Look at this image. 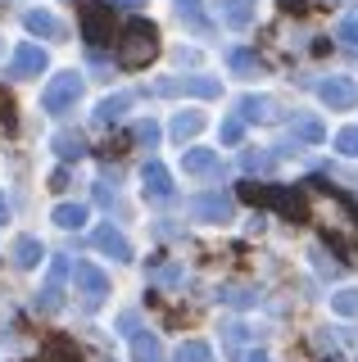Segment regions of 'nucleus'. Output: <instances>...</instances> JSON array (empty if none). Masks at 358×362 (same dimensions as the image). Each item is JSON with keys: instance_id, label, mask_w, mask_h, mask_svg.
I'll return each instance as SVG.
<instances>
[{"instance_id": "f257e3e1", "label": "nucleus", "mask_w": 358, "mask_h": 362, "mask_svg": "<svg viewBox=\"0 0 358 362\" xmlns=\"http://www.w3.org/2000/svg\"><path fill=\"white\" fill-rule=\"evenodd\" d=\"M154 50H159V32L150 28V23H132L127 32L118 37V59L122 68H141L154 59Z\"/></svg>"}, {"instance_id": "f03ea898", "label": "nucleus", "mask_w": 358, "mask_h": 362, "mask_svg": "<svg viewBox=\"0 0 358 362\" xmlns=\"http://www.w3.org/2000/svg\"><path fill=\"white\" fill-rule=\"evenodd\" d=\"M77 100H82V73H59V77L46 86L41 109H46V113H64V109H73Z\"/></svg>"}, {"instance_id": "7ed1b4c3", "label": "nucleus", "mask_w": 358, "mask_h": 362, "mask_svg": "<svg viewBox=\"0 0 358 362\" xmlns=\"http://www.w3.org/2000/svg\"><path fill=\"white\" fill-rule=\"evenodd\" d=\"M73 281H77V290H82L86 308H96V303L105 299V290H109V276L96 263H73Z\"/></svg>"}, {"instance_id": "20e7f679", "label": "nucleus", "mask_w": 358, "mask_h": 362, "mask_svg": "<svg viewBox=\"0 0 358 362\" xmlns=\"http://www.w3.org/2000/svg\"><path fill=\"white\" fill-rule=\"evenodd\" d=\"M318 100L327 109H354L358 105V82H350V77H327V82L318 86Z\"/></svg>"}, {"instance_id": "39448f33", "label": "nucleus", "mask_w": 358, "mask_h": 362, "mask_svg": "<svg viewBox=\"0 0 358 362\" xmlns=\"http://www.w3.org/2000/svg\"><path fill=\"white\" fill-rule=\"evenodd\" d=\"M154 90H159V95H204V100H214L218 82L214 77H163Z\"/></svg>"}, {"instance_id": "423d86ee", "label": "nucleus", "mask_w": 358, "mask_h": 362, "mask_svg": "<svg viewBox=\"0 0 358 362\" xmlns=\"http://www.w3.org/2000/svg\"><path fill=\"white\" fill-rule=\"evenodd\" d=\"M191 213H195L200 222H231V199L209 190V195H195L191 199Z\"/></svg>"}, {"instance_id": "0eeeda50", "label": "nucleus", "mask_w": 358, "mask_h": 362, "mask_svg": "<svg viewBox=\"0 0 358 362\" xmlns=\"http://www.w3.org/2000/svg\"><path fill=\"white\" fill-rule=\"evenodd\" d=\"M41 68H46V50H37V45H18V50H14V64H9V73H14V77H37L41 73Z\"/></svg>"}, {"instance_id": "6e6552de", "label": "nucleus", "mask_w": 358, "mask_h": 362, "mask_svg": "<svg viewBox=\"0 0 358 362\" xmlns=\"http://www.w3.org/2000/svg\"><path fill=\"white\" fill-rule=\"evenodd\" d=\"M141 181H145V195H150V199H168V195H173V177H168V168L154 163V158L145 163Z\"/></svg>"}, {"instance_id": "1a4fd4ad", "label": "nucleus", "mask_w": 358, "mask_h": 362, "mask_svg": "<svg viewBox=\"0 0 358 362\" xmlns=\"http://www.w3.org/2000/svg\"><path fill=\"white\" fill-rule=\"evenodd\" d=\"M218 9H222V18H227L231 28H250L254 14H259V5H254V0H218Z\"/></svg>"}, {"instance_id": "9d476101", "label": "nucleus", "mask_w": 358, "mask_h": 362, "mask_svg": "<svg viewBox=\"0 0 358 362\" xmlns=\"http://www.w3.org/2000/svg\"><path fill=\"white\" fill-rule=\"evenodd\" d=\"M290 136H295V141H304V145H318L327 132H322V122L313 118V113H295V118H290ZM295 141H290V145H295Z\"/></svg>"}, {"instance_id": "9b49d317", "label": "nucleus", "mask_w": 358, "mask_h": 362, "mask_svg": "<svg viewBox=\"0 0 358 362\" xmlns=\"http://www.w3.org/2000/svg\"><path fill=\"white\" fill-rule=\"evenodd\" d=\"M96 245L105 249L109 258H132V245L122 240V231H114L109 222H105V226H96Z\"/></svg>"}, {"instance_id": "f8f14e48", "label": "nucleus", "mask_w": 358, "mask_h": 362, "mask_svg": "<svg viewBox=\"0 0 358 362\" xmlns=\"http://www.w3.org/2000/svg\"><path fill=\"white\" fill-rule=\"evenodd\" d=\"M23 23H28V32H41V37H64V23L50 9H28Z\"/></svg>"}, {"instance_id": "ddd939ff", "label": "nucleus", "mask_w": 358, "mask_h": 362, "mask_svg": "<svg viewBox=\"0 0 358 362\" xmlns=\"http://www.w3.org/2000/svg\"><path fill=\"white\" fill-rule=\"evenodd\" d=\"M41 258H46V249H41L37 235H18V245H14V263H18V267H37Z\"/></svg>"}, {"instance_id": "4468645a", "label": "nucleus", "mask_w": 358, "mask_h": 362, "mask_svg": "<svg viewBox=\"0 0 358 362\" xmlns=\"http://www.w3.org/2000/svg\"><path fill=\"white\" fill-rule=\"evenodd\" d=\"M182 173H218V154L214 150H191V154H186L182 158Z\"/></svg>"}, {"instance_id": "2eb2a0df", "label": "nucleus", "mask_w": 358, "mask_h": 362, "mask_svg": "<svg viewBox=\"0 0 358 362\" xmlns=\"http://www.w3.org/2000/svg\"><path fill=\"white\" fill-rule=\"evenodd\" d=\"M132 358L137 362H163V349L154 335H132Z\"/></svg>"}, {"instance_id": "dca6fc26", "label": "nucleus", "mask_w": 358, "mask_h": 362, "mask_svg": "<svg viewBox=\"0 0 358 362\" xmlns=\"http://www.w3.org/2000/svg\"><path fill=\"white\" fill-rule=\"evenodd\" d=\"M200 127H204V113H200V109H191V113H177V118H173V136H177V141H191V136H195Z\"/></svg>"}, {"instance_id": "f3484780", "label": "nucleus", "mask_w": 358, "mask_h": 362, "mask_svg": "<svg viewBox=\"0 0 358 362\" xmlns=\"http://www.w3.org/2000/svg\"><path fill=\"white\" fill-rule=\"evenodd\" d=\"M127 105H132V95H109V100H100V109H96V122H100V127H105V122H118Z\"/></svg>"}, {"instance_id": "a211bd4d", "label": "nucleus", "mask_w": 358, "mask_h": 362, "mask_svg": "<svg viewBox=\"0 0 358 362\" xmlns=\"http://www.w3.org/2000/svg\"><path fill=\"white\" fill-rule=\"evenodd\" d=\"M54 154H59V158H73V163H77V158L86 154L82 136H77V132H59V136H54Z\"/></svg>"}, {"instance_id": "6ab92c4d", "label": "nucleus", "mask_w": 358, "mask_h": 362, "mask_svg": "<svg viewBox=\"0 0 358 362\" xmlns=\"http://www.w3.org/2000/svg\"><path fill=\"white\" fill-rule=\"evenodd\" d=\"M173 362H214V349H209L204 339H186V344L173 354Z\"/></svg>"}, {"instance_id": "aec40b11", "label": "nucleus", "mask_w": 358, "mask_h": 362, "mask_svg": "<svg viewBox=\"0 0 358 362\" xmlns=\"http://www.w3.org/2000/svg\"><path fill=\"white\" fill-rule=\"evenodd\" d=\"M218 299H222V303H231V308H254V303H259V290L227 286V290H218Z\"/></svg>"}, {"instance_id": "412c9836", "label": "nucleus", "mask_w": 358, "mask_h": 362, "mask_svg": "<svg viewBox=\"0 0 358 362\" xmlns=\"http://www.w3.org/2000/svg\"><path fill=\"white\" fill-rule=\"evenodd\" d=\"M241 118H250V122H267V118H272V100H254V95H245L241 100Z\"/></svg>"}, {"instance_id": "4be33fe9", "label": "nucleus", "mask_w": 358, "mask_h": 362, "mask_svg": "<svg viewBox=\"0 0 358 362\" xmlns=\"http://www.w3.org/2000/svg\"><path fill=\"white\" fill-rule=\"evenodd\" d=\"M54 222L69 226V231H77V226L86 222V209H82V204H59V209H54Z\"/></svg>"}, {"instance_id": "5701e85b", "label": "nucleus", "mask_w": 358, "mask_h": 362, "mask_svg": "<svg viewBox=\"0 0 358 362\" xmlns=\"http://www.w3.org/2000/svg\"><path fill=\"white\" fill-rule=\"evenodd\" d=\"M231 68H236L241 77H259V73H263V64L254 59L250 50H231Z\"/></svg>"}, {"instance_id": "b1692460", "label": "nucleus", "mask_w": 358, "mask_h": 362, "mask_svg": "<svg viewBox=\"0 0 358 362\" xmlns=\"http://www.w3.org/2000/svg\"><path fill=\"white\" fill-rule=\"evenodd\" d=\"M222 339H227V358H241V344H245V326H241V322H227V326H222Z\"/></svg>"}, {"instance_id": "393cba45", "label": "nucleus", "mask_w": 358, "mask_h": 362, "mask_svg": "<svg viewBox=\"0 0 358 362\" xmlns=\"http://www.w3.org/2000/svg\"><path fill=\"white\" fill-rule=\"evenodd\" d=\"M331 308L340 313V317H358V290H340L331 299Z\"/></svg>"}, {"instance_id": "a878e982", "label": "nucleus", "mask_w": 358, "mask_h": 362, "mask_svg": "<svg viewBox=\"0 0 358 362\" xmlns=\"http://www.w3.org/2000/svg\"><path fill=\"white\" fill-rule=\"evenodd\" d=\"M59 303H64V294H59V281H50V286H46V294L37 299V313H54Z\"/></svg>"}, {"instance_id": "bb28decb", "label": "nucleus", "mask_w": 358, "mask_h": 362, "mask_svg": "<svg viewBox=\"0 0 358 362\" xmlns=\"http://www.w3.org/2000/svg\"><path fill=\"white\" fill-rule=\"evenodd\" d=\"M335 150L350 154V158H358V127H345L340 136H335Z\"/></svg>"}, {"instance_id": "cd10ccee", "label": "nucleus", "mask_w": 358, "mask_h": 362, "mask_svg": "<svg viewBox=\"0 0 358 362\" xmlns=\"http://www.w3.org/2000/svg\"><path fill=\"white\" fill-rule=\"evenodd\" d=\"M272 163H277L272 154H245V168H250V173H272Z\"/></svg>"}, {"instance_id": "c85d7f7f", "label": "nucleus", "mask_w": 358, "mask_h": 362, "mask_svg": "<svg viewBox=\"0 0 358 362\" xmlns=\"http://www.w3.org/2000/svg\"><path fill=\"white\" fill-rule=\"evenodd\" d=\"M241 132H245V127H241V118H227L218 136H222V145H236V141H241Z\"/></svg>"}, {"instance_id": "c756f323", "label": "nucleus", "mask_w": 358, "mask_h": 362, "mask_svg": "<svg viewBox=\"0 0 358 362\" xmlns=\"http://www.w3.org/2000/svg\"><path fill=\"white\" fill-rule=\"evenodd\" d=\"M137 141L154 145V141H159V127H154V122H137Z\"/></svg>"}, {"instance_id": "7c9ffc66", "label": "nucleus", "mask_w": 358, "mask_h": 362, "mask_svg": "<svg viewBox=\"0 0 358 362\" xmlns=\"http://www.w3.org/2000/svg\"><path fill=\"white\" fill-rule=\"evenodd\" d=\"M340 37L350 41V45H358V18H345V23H340Z\"/></svg>"}, {"instance_id": "2f4dec72", "label": "nucleus", "mask_w": 358, "mask_h": 362, "mask_svg": "<svg viewBox=\"0 0 358 362\" xmlns=\"http://www.w3.org/2000/svg\"><path fill=\"white\" fill-rule=\"evenodd\" d=\"M9 222V204H5V195H0V226Z\"/></svg>"}, {"instance_id": "473e14b6", "label": "nucleus", "mask_w": 358, "mask_h": 362, "mask_svg": "<svg viewBox=\"0 0 358 362\" xmlns=\"http://www.w3.org/2000/svg\"><path fill=\"white\" fill-rule=\"evenodd\" d=\"M114 5H145V0H114Z\"/></svg>"}, {"instance_id": "72a5a7b5", "label": "nucleus", "mask_w": 358, "mask_h": 362, "mask_svg": "<svg viewBox=\"0 0 358 362\" xmlns=\"http://www.w3.org/2000/svg\"><path fill=\"white\" fill-rule=\"evenodd\" d=\"M250 362H267V358H263V354H254V358H250Z\"/></svg>"}]
</instances>
